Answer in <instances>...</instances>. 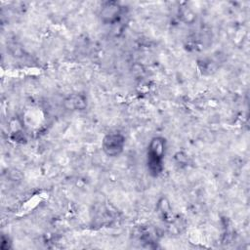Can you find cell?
<instances>
[{
	"label": "cell",
	"mask_w": 250,
	"mask_h": 250,
	"mask_svg": "<svg viewBox=\"0 0 250 250\" xmlns=\"http://www.w3.org/2000/svg\"><path fill=\"white\" fill-rule=\"evenodd\" d=\"M121 7L117 2L108 1L105 2L101 9V19L105 23H113L118 21L121 15Z\"/></svg>",
	"instance_id": "obj_3"
},
{
	"label": "cell",
	"mask_w": 250,
	"mask_h": 250,
	"mask_svg": "<svg viewBox=\"0 0 250 250\" xmlns=\"http://www.w3.org/2000/svg\"><path fill=\"white\" fill-rule=\"evenodd\" d=\"M125 138L120 133H109L103 140V150L110 157L119 155L124 148Z\"/></svg>",
	"instance_id": "obj_2"
},
{
	"label": "cell",
	"mask_w": 250,
	"mask_h": 250,
	"mask_svg": "<svg viewBox=\"0 0 250 250\" xmlns=\"http://www.w3.org/2000/svg\"><path fill=\"white\" fill-rule=\"evenodd\" d=\"M166 142L162 137L153 138L148 146L146 164L151 176L157 177L163 170V158L165 154Z\"/></svg>",
	"instance_id": "obj_1"
},
{
	"label": "cell",
	"mask_w": 250,
	"mask_h": 250,
	"mask_svg": "<svg viewBox=\"0 0 250 250\" xmlns=\"http://www.w3.org/2000/svg\"><path fill=\"white\" fill-rule=\"evenodd\" d=\"M64 105L67 109L71 110H81L84 109L87 105L86 98L81 94H76L69 96L64 101Z\"/></svg>",
	"instance_id": "obj_4"
}]
</instances>
